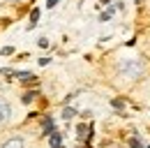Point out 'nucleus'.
I'll return each instance as SVG.
<instances>
[{
	"label": "nucleus",
	"mask_w": 150,
	"mask_h": 148,
	"mask_svg": "<svg viewBox=\"0 0 150 148\" xmlns=\"http://www.w3.org/2000/svg\"><path fill=\"white\" fill-rule=\"evenodd\" d=\"M58 5V0H49V2H46V7H56Z\"/></svg>",
	"instance_id": "nucleus-13"
},
{
	"label": "nucleus",
	"mask_w": 150,
	"mask_h": 148,
	"mask_svg": "<svg viewBox=\"0 0 150 148\" xmlns=\"http://www.w3.org/2000/svg\"><path fill=\"white\" fill-rule=\"evenodd\" d=\"M44 134H53V120L51 118L44 120Z\"/></svg>",
	"instance_id": "nucleus-5"
},
{
	"label": "nucleus",
	"mask_w": 150,
	"mask_h": 148,
	"mask_svg": "<svg viewBox=\"0 0 150 148\" xmlns=\"http://www.w3.org/2000/svg\"><path fill=\"white\" fill-rule=\"evenodd\" d=\"M39 46H42V49H46V46H49V39H44V37H42V39H39Z\"/></svg>",
	"instance_id": "nucleus-12"
},
{
	"label": "nucleus",
	"mask_w": 150,
	"mask_h": 148,
	"mask_svg": "<svg viewBox=\"0 0 150 148\" xmlns=\"http://www.w3.org/2000/svg\"><path fill=\"white\" fill-rule=\"evenodd\" d=\"M9 113H12V109H9V104L0 100V123H5V120L9 118Z\"/></svg>",
	"instance_id": "nucleus-2"
},
{
	"label": "nucleus",
	"mask_w": 150,
	"mask_h": 148,
	"mask_svg": "<svg viewBox=\"0 0 150 148\" xmlns=\"http://www.w3.org/2000/svg\"><path fill=\"white\" fill-rule=\"evenodd\" d=\"M33 95H35V92H25V95H23V97H21V100H23V104H28V102H30V100H33Z\"/></svg>",
	"instance_id": "nucleus-8"
},
{
	"label": "nucleus",
	"mask_w": 150,
	"mask_h": 148,
	"mask_svg": "<svg viewBox=\"0 0 150 148\" xmlns=\"http://www.w3.org/2000/svg\"><path fill=\"white\" fill-rule=\"evenodd\" d=\"M74 113H76L74 109H69V107H67V109H62V118H72Z\"/></svg>",
	"instance_id": "nucleus-7"
},
{
	"label": "nucleus",
	"mask_w": 150,
	"mask_h": 148,
	"mask_svg": "<svg viewBox=\"0 0 150 148\" xmlns=\"http://www.w3.org/2000/svg\"><path fill=\"white\" fill-rule=\"evenodd\" d=\"M2 148H23V141L16 137V139H9V141H5V144H2Z\"/></svg>",
	"instance_id": "nucleus-3"
},
{
	"label": "nucleus",
	"mask_w": 150,
	"mask_h": 148,
	"mask_svg": "<svg viewBox=\"0 0 150 148\" xmlns=\"http://www.w3.org/2000/svg\"><path fill=\"white\" fill-rule=\"evenodd\" d=\"M14 53V49H12V46H5V49H2V56H12Z\"/></svg>",
	"instance_id": "nucleus-10"
},
{
	"label": "nucleus",
	"mask_w": 150,
	"mask_h": 148,
	"mask_svg": "<svg viewBox=\"0 0 150 148\" xmlns=\"http://www.w3.org/2000/svg\"><path fill=\"white\" fill-rule=\"evenodd\" d=\"M37 18H39V9H33V12H30V28L37 23Z\"/></svg>",
	"instance_id": "nucleus-6"
},
{
	"label": "nucleus",
	"mask_w": 150,
	"mask_h": 148,
	"mask_svg": "<svg viewBox=\"0 0 150 148\" xmlns=\"http://www.w3.org/2000/svg\"><path fill=\"white\" fill-rule=\"evenodd\" d=\"M111 14H113V9H106V12L102 14V21H109V18H111Z\"/></svg>",
	"instance_id": "nucleus-9"
},
{
	"label": "nucleus",
	"mask_w": 150,
	"mask_h": 148,
	"mask_svg": "<svg viewBox=\"0 0 150 148\" xmlns=\"http://www.w3.org/2000/svg\"><path fill=\"white\" fill-rule=\"evenodd\" d=\"M129 146H132V148H141V141H139V139H132Z\"/></svg>",
	"instance_id": "nucleus-11"
},
{
	"label": "nucleus",
	"mask_w": 150,
	"mask_h": 148,
	"mask_svg": "<svg viewBox=\"0 0 150 148\" xmlns=\"http://www.w3.org/2000/svg\"><path fill=\"white\" fill-rule=\"evenodd\" d=\"M118 70L125 74L127 79H136V76H141V72H143V65L139 60H125V63L118 65Z\"/></svg>",
	"instance_id": "nucleus-1"
},
{
	"label": "nucleus",
	"mask_w": 150,
	"mask_h": 148,
	"mask_svg": "<svg viewBox=\"0 0 150 148\" xmlns=\"http://www.w3.org/2000/svg\"><path fill=\"white\" fill-rule=\"evenodd\" d=\"M51 148H62V137L60 134H51Z\"/></svg>",
	"instance_id": "nucleus-4"
}]
</instances>
